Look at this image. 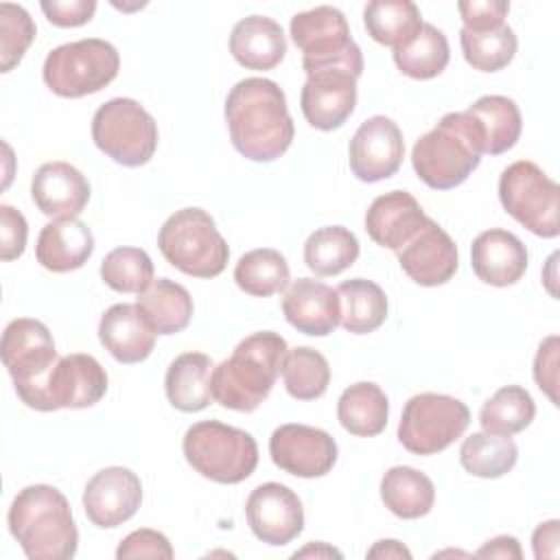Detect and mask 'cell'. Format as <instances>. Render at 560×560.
<instances>
[{"label":"cell","instance_id":"1","mask_svg":"<svg viewBox=\"0 0 560 560\" xmlns=\"http://www.w3.org/2000/svg\"><path fill=\"white\" fill-rule=\"evenodd\" d=\"M225 122L234 149L252 162H273L293 142L287 96L271 79L238 81L225 98Z\"/></svg>","mask_w":560,"mask_h":560},{"label":"cell","instance_id":"2","mask_svg":"<svg viewBox=\"0 0 560 560\" xmlns=\"http://www.w3.org/2000/svg\"><path fill=\"white\" fill-rule=\"evenodd\" d=\"M7 525L31 560H70L77 553V523L68 499L55 486L22 488L9 508Z\"/></svg>","mask_w":560,"mask_h":560},{"label":"cell","instance_id":"3","mask_svg":"<svg viewBox=\"0 0 560 560\" xmlns=\"http://www.w3.org/2000/svg\"><path fill=\"white\" fill-rule=\"evenodd\" d=\"M287 350L284 337L273 330L245 337L232 357L212 370V398L232 411L258 409L282 372Z\"/></svg>","mask_w":560,"mask_h":560},{"label":"cell","instance_id":"4","mask_svg":"<svg viewBox=\"0 0 560 560\" xmlns=\"http://www.w3.org/2000/svg\"><path fill=\"white\" fill-rule=\"evenodd\" d=\"M483 140L477 120L468 112H451L416 140L411 164L429 188L451 190L479 166Z\"/></svg>","mask_w":560,"mask_h":560},{"label":"cell","instance_id":"5","mask_svg":"<svg viewBox=\"0 0 560 560\" xmlns=\"http://www.w3.org/2000/svg\"><path fill=\"white\" fill-rule=\"evenodd\" d=\"M158 247L166 262L192 278L219 276L230 258L214 219L201 208H182L171 214L160 228Z\"/></svg>","mask_w":560,"mask_h":560},{"label":"cell","instance_id":"6","mask_svg":"<svg viewBox=\"0 0 560 560\" xmlns=\"http://www.w3.org/2000/svg\"><path fill=\"white\" fill-rule=\"evenodd\" d=\"M186 462L206 479L217 483H241L258 466L256 440L219 420H203L184 433Z\"/></svg>","mask_w":560,"mask_h":560},{"label":"cell","instance_id":"7","mask_svg":"<svg viewBox=\"0 0 560 560\" xmlns=\"http://www.w3.org/2000/svg\"><path fill=\"white\" fill-rule=\"evenodd\" d=\"M0 354L20 400L31 409L48 411L46 383L57 361V348L46 324L31 317L9 322L2 332Z\"/></svg>","mask_w":560,"mask_h":560},{"label":"cell","instance_id":"8","mask_svg":"<svg viewBox=\"0 0 560 560\" xmlns=\"http://www.w3.org/2000/svg\"><path fill=\"white\" fill-rule=\"evenodd\" d=\"M120 70L118 50L98 37L52 48L42 68L48 90L63 98H81L107 88Z\"/></svg>","mask_w":560,"mask_h":560},{"label":"cell","instance_id":"9","mask_svg":"<svg viewBox=\"0 0 560 560\" xmlns=\"http://www.w3.org/2000/svg\"><path fill=\"white\" fill-rule=\"evenodd\" d=\"M499 201L532 234L542 238L560 234V188L538 164L518 160L503 168Z\"/></svg>","mask_w":560,"mask_h":560},{"label":"cell","instance_id":"10","mask_svg":"<svg viewBox=\"0 0 560 560\" xmlns=\"http://www.w3.org/2000/svg\"><path fill=\"white\" fill-rule=\"evenodd\" d=\"M92 140L114 162L136 168L158 149V122L133 98H112L92 116Z\"/></svg>","mask_w":560,"mask_h":560},{"label":"cell","instance_id":"11","mask_svg":"<svg viewBox=\"0 0 560 560\" xmlns=\"http://www.w3.org/2000/svg\"><path fill=\"white\" fill-rule=\"evenodd\" d=\"M470 424L468 407L446 394L411 396L398 422V442L413 455H435L448 448Z\"/></svg>","mask_w":560,"mask_h":560},{"label":"cell","instance_id":"12","mask_svg":"<svg viewBox=\"0 0 560 560\" xmlns=\"http://www.w3.org/2000/svg\"><path fill=\"white\" fill-rule=\"evenodd\" d=\"M289 33L302 52L304 72L330 66H348L363 72L361 48L350 37V26L339 9L324 4L295 13Z\"/></svg>","mask_w":560,"mask_h":560},{"label":"cell","instance_id":"13","mask_svg":"<svg viewBox=\"0 0 560 560\" xmlns=\"http://www.w3.org/2000/svg\"><path fill=\"white\" fill-rule=\"evenodd\" d=\"M359 70L348 66H330L306 72L300 94V107L306 122L319 131L339 129L357 105Z\"/></svg>","mask_w":560,"mask_h":560},{"label":"cell","instance_id":"14","mask_svg":"<svg viewBox=\"0 0 560 560\" xmlns=\"http://www.w3.org/2000/svg\"><path fill=\"white\" fill-rule=\"evenodd\" d=\"M269 455L280 470L293 477L315 479L332 470L337 462V442L324 429L289 422L271 433Z\"/></svg>","mask_w":560,"mask_h":560},{"label":"cell","instance_id":"15","mask_svg":"<svg viewBox=\"0 0 560 560\" xmlns=\"http://www.w3.org/2000/svg\"><path fill=\"white\" fill-rule=\"evenodd\" d=\"M402 158V131L387 116H372L363 120L348 147V164L352 175L368 184L396 175Z\"/></svg>","mask_w":560,"mask_h":560},{"label":"cell","instance_id":"16","mask_svg":"<svg viewBox=\"0 0 560 560\" xmlns=\"http://www.w3.org/2000/svg\"><path fill=\"white\" fill-rule=\"evenodd\" d=\"M247 525L254 536L271 547H282L304 529V510L298 494L284 483L256 486L245 503Z\"/></svg>","mask_w":560,"mask_h":560},{"label":"cell","instance_id":"17","mask_svg":"<svg viewBox=\"0 0 560 560\" xmlns=\"http://www.w3.org/2000/svg\"><path fill=\"white\" fill-rule=\"evenodd\" d=\"M142 503L140 477L122 466L98 470L83 490V510L92 525L112 529L129 521Z\"/></svg>","mask_w":560,"mask_h":560},{"label":"cell","instance_id":"18","mask_svg":"<svg viewBox=\"0 0 560 560\" xmlns=\"http://www.w3.org/2000/svg\"><path fill=\"white\" fill-rule=\"evenodd\" d=\"M396 256L400 269L420 287L446 284L457 271V245L433 219H427Z\"/></svg>","mask_w":560,"mask_h":560},{"label":"cell","instance_id":"19","mask_svg":"<svg viewBox=\"0 0 560 560\" xmlns=\"http://www.w3.org/2000/svg\"><path fill=\"white\" fill-rule=\"evenodd\" d=\"M107 392V372L92 354L61 357L48 374V411L85 409L96 405Z\"/></svg>","mask_w":560,"mask_h":560},{"label":"cell","instance_id":"20","mask_svg":"<svg viewBox=\"0 0 560 560\" xmlns=\"http://www.w3.org/2000/svg\"><path fill=\"white\" fill-rule=\"evenodd\" d=\"M282 313L295 330L311 337H326L341 319L339 295L322 280L298 278L282 295Z\"/></svg>","mask_w":560,"mask_h":560},{"label":"cell","instance_id":"21","mask_svg":"<svg viewBox=\"0 0 560 560\" xmlns=\"http://www.w3.org/2000/svg\"><path fill=\"white\" fill-rule=\"evenodd\" d=\"M31 197L37 210L50 219H72L90 201V182L68 162H46L31 179Z\"/></svg>","mask_w":560,"mask_h":560},{"label":"cell","instance_id":"22","mask_svg":"<svg viewBox=\"0 0 560 560\" xmlns=\"http://www.w3.org/2000/svg\"><path fill=\"white\" fill-rule=\"evenodd\" d=\"M470 265L481 282L490 287H510L527 271V249L512 232L492 228L472 241Z\"/></svg>","mask_w":560,"mask_h":560},{"label":"cell","instance_id":"23","mask_svg":"<svg viewBox=\"0 0 560 560\" xmlns=\"http://www.w3.org/2000/svg\"><path fill=\"white\" fill-rule=\"evenodd\" d=\"M427 219L429 217L411 192L392 190L378 195L370 203L365 212V232L376 245L398 252L427 223Z\"/></svg>","mask_w":560,"mask_h":560},{"label":"cell","instance_id":"24","mask_svg":"<svg viewBox=\"0 0 560 560\" xmlns=\"http://www.w3.org/2000/svg\"><path fill=\"white\" fill-rule=\"evenodd\" d=\"M155 330L138 304H114L98 322V339L118 363H140L155 346Z\"/></svg>","mask_w":560,"mask_h":560},{"label":"cell","instance_id":"25","mask_svg":"<svg viewBox=\"0 0 560 560\" xmlns=\"http://www.w3.org/2000/svg\"><path fill=\"white\" fill-rule=\"evenodd\" d=\"M94 252L92 230L77 217L55 219L46 223L37 236L35 258L55 273H66L83 267Z\"/></svg>","mask_w":560,"mask_h":560},{"label":"cell","instance_id":"26","mask_svg":"<svg viewBox=\"0 0 560 560\" xmlns=\"http://www.w3.org/2000/svg\"><path fill=\"white\" fill-rule=\"evenodd\" d=\"M230 52L247 70H273L287 52L282 26L267 15H249L234 24Z\"/></svg>","mask_w":560,"mask_h":560},{"label":"cell","instance_id":"27","mask_svg":"<svg viewBox=\"0 0 560 560\" xmlns=\"http://www.w3.org/2000/svg\"><path fill=\"white\" fill-rule=\"evenodd\" d=\"M214 363L203 352H184L175 357L164 376L168 402L186 413L201 411L212 400Z\"/></svg>","mask_w":560,"mask_h":560},{"label":"cell","instance_id":"28","mask_svg":"<svg viewBox=\"0 0 560 560\" xmlns=\"http://www.w3.org/2000/svg\"><path fill=\"white\" fill-rule=\"evenodd\" d=\"M136 304L158 335H175L184 330L195 311L188 289L168 278L153 280L142 293H138Z\"/></svg>","mask_w":560,"mask_h":560},{"label":"cell","instance_id":"29","mask_svg":"<svg viewBox=\"0 0 560 560\" xmlns=\"http://www.w3.org/2000/svg\"><path fill=\"white\" fill-rule=\"evenodd\" d=\"M389 400L385 392L370 381H361L343 389L337 402L341 427L357 438H374L387 427Z\"/></svg>","mask_w":560,"mask_h":560},{"label":"cell","instance_id":"30","mask_svg":"<svg viewBox=\"0 0 560 560\" xmlns=\"http://www.w3.org/2000/svg\"><path fill=\"white\" fill-rule=\"evenodd\" d=\"M466 112L479 125L483 153L501 155L518 142L523 120H521V109L512 98L501 94H488L477 98Z\"/></svg>","mask_w":560,"mask_h":560},{"label":"cell","instance_id":"31","mask_svg":"<svg viewBox=\"0 0 560 560\" xmlns=\"http://www.w3.org/2000/svg\"><path fill=\"white\" fill-rule=\"evenodd\" d=\"M381 501L398 518H420L433 508L435 486L411 466H394L381 479Z\"/></svg>","mask_w":560,"mask_h":560},{"label":"cell","instance_id":"32","mask_svg":"<svg viewBox=\"0 0 560 560\" xmlns=\"http://www.w3.org/2000/svg\"><path fill=\"white\" fill-rule=\"evenodd\" d=\"M341 306V328L352 335L374 332L387 317L385 291L365 278L343 280L337 289Z\"/></svg>","mask_w":560,"mask_h":560},{"label":"cell","instance_id":"33","mask_svg":"<svg viewBox=\"0 0 560 560\" xmlns=\"http://www.w3.org/2000/svg\"><path fill=\"white\" fill-rule=\"evenodd\" d=\"M451 59V48L446 35L435 28L433 24L422 22L418 33L402 44L400 48H394V63L396 68L411 79L427 81L438 77Z\"/></svg>","mask_w":560,"mask_h":560},{"label":"cell","instance_id":"34","mask_svg":"<svg viewBox=\"0 0 560 560\" xmlns=\"http://www.w3.org/2000/svg\"><path fill=\"white\" fill-rule=\"evenodd\" d=\"M363 24L374 42L400 48L418 33L422 15L411 0H374L363 9Z\"/></svg>","mask_w":560,"mask_h":560},{"label":"cell","instance_id":"35","mask_svg":"<svg viewBox=\"0 0 560 560\" xmlns=\"http://www.w3.org/2000/svg\"><path fill=\"white\" fill-rule=\"evenodd\" d=\"M359 258V241L343 225L315 230L304 243V262L315 276H337Z\"/></svg>","mask_w":560,"mask_h":560},{"label":"cell","instance_id":"36","mask_svg":"<svg viewBox=\"0 0 560 560\" xmlns=\"http://www.w3.org/2000/svg\"><path fill=\"white\" fill-rule=\"evenodd\" d=\"M518 448L510 435L479 431L459 446V464L466 472L481 479H499L514 468Z\"/></svg>","mask_w":560,"mask_h":560},{"label":"cell","instance_id":"37","mask_svg":"<svg viewBox=\"0 0 560 560\" xmlns=\"http://www.w3.org/2000/svg\"><path fill=\"white\" fill-rule=\"evenodd\" d=\"M291 278L287 258L271 247H260L243 254L234 267V282L241 291L254 298H269L287 289Z\"/></svg>","mask_w":560,"mask_h":560},{"label":"cell","instance_id":"38","mask_svg":"<svg viewBox=\"0 0 560 560\" xmlns=\"http://www.w3.org/2000/svg\"><path fill=\"white\" fill-rule=\"evenodd\" d=\"M536 405L529 392L521 385H505L488 398L479 411L481 429L497 435H514L532 424Z\"/></svg>","mask_w":560,"mask_h":560},{"label":"cell","instance_id":"39","mask_svg":"<svg viewBox=\"0 0 560 560\" xmlns=\"http://www.w3.org/2000/svg\"><path fill=\"white\" fill-rule=\"evenodd\" d=\"M282 381L291 398L315 400L326 394L330 383V365L322 352L308 346L287 350L282 361Z\"/></svg>","mask_w":560,"mask_h":560},{"label":"cell","instance_id":"40","mask_svg":"<svg viewBox=\"0 0 560 560\" xmlns=\"http://www.w3.org/2000/svg\"><path fill=\"white\" fill-rule=\"evenodd\" d=\"M459 46L468 66L481 72H497V70H503L514 59L518 39L508 24L490 31L462 28Z\"/></svg>","mask_w":560,"mask_h":560},{"label":"cell","instance_id":"41","mask_svg":"<svg viewBox=\"0 0 560 560\" xmlns=\"http://www.w3.org/2000/svg\"><path fill=\"white\" fill-rule=\"evenodd\" d=\"M101 278L118 293H142L153 282V262L140 247H116L103 258Z\"/></svg>","mask_w":560,"mask_h":560},{"label":"cell","instance_id":"42","mask_svg":"<svg viewBox=\"0 0 560 560\" xmlns=\"http://www.w3.org/2000/svg\"><path fill=\"white\" fill-rule=\"evenodd\" d=\"M35 22L20 4H0V68L13 70L35 39Z\"/></svg>","mask_w":560,"mask_h":560},{"label":"cell","instance_id":"43","mask_svg":"<svg viewBox=\"0 0 560 560\" xmlns=\"http://www.w3.org/2000/svg\"><path fill=\"white\" fill-rule=\"evenodd\" d=\"M116 558L118 560H131V558H164L171 560L173 558V547L168 542V538L162 532L142 527L131 532L129 536H125L116 549Z\"/></svg>","mask_w":560,"mask_h":560},{"label":"cell","instance_id":"44","mask_svg":"<svg viewBox=\"0 0 560 560\" xmlns=\"http://www.w3.org/2000/svg\"><path fill=\"white\" fill-rule=\"evenodd\" d=\"M464 28L468 31H490L503 26V20L510 11L505 0H462L457 2Z\"/></svg>","mask_w":560,"mask_h":560},{"label":"cell","instance_id":"45","mask_svg":"<svg viewBox=\"0 0 560 560\" xmlns=\"http://www.w3.org/2000/svg\"><path fill=\"white\" fill-rule=\"evenodd\" d=\"M28 225L20 210L9 203L0 206V258L4 262L15 260L26 249Z\"/></svg>","mask_w":560,"mask_h":560},{"label":"cell","instance_id":"46","mask_svg":"<svg viewBox=\"0 0 560 560\" xmlns=\"http://www.w3.org/2000/svg\"><path fill=\"white\" fill-rule=\"evenodd\" d=\"M39 7L46 20L59 28L83 26L96 11L94 0H42Z\"/></svg>","mask_w":560,"mask_h":560},{"label":"cell","instance_id":"47","mask_svg":"<svg viewBox=\"0 0 560 560\" xmlns=\"http://www.w3.org/2000/svg\"><path fill=\"white\" fill-rule=\"evenodd\" d=\"M534 381L549 396L553 405H558L556 385H558V337H547L536 352L534 359Z\"/></svg>","mask_w":560,"mask_h":560},{"label":"cell","instance_id":"48","mask_svg":"<svg viewBox=\"0 0 560 560\" xmlns=\"http://www.w3.org/2000/svg\"><path fill=\"white\" fill-rule=\"evenodd\" d=\"M560 523L553 518V521H547V523H540L536 529H534V536H532V547H534V556L538 560L542 558H556L558 556V542H560Z\"/></svg>","mask_w":560,"mask_h":560},{"label":"cell","instance_id":"49","mask_svg":"<svg viewBox=\"0 0 560 560\" xmlns=\"http://www.w3.org/2000/svg\"><path fill=\"white\" fill-rule=\"evenodd\" d=\"M475 556L477 558H503V560L514 558V560H521L523 551H521V545L514 536H494L483 547H479Z\"/></svg>","mask_w":560,"mask_h":560},{"label":"cell","instance_id":"50","mask_svg":"<svg viewBox=\"0 0 560 560\" xmlns=\"http://www.w3.org/2000/svg\"><path fill=\"white\" fill-rule=\"evenodd\" d=\"M368 558H405V560H409L411 551L398 540H378L368 551Z\"/></svg>","mask_w":560,"mask_h":560},{"label":"cell","instance_id":"51","mask_svg":"<svg viewBox=\"0 0 560 560\" xmlns=\"http://www.w3.org/2000/svg\"><path fill=\"white\" fill-rule=\"evenodd\" d=\"M306 556H315V558H332L335 556V558H341V551H337V549H332V547H328L324 542H317V545H308L302 551L293 553V558H306Z\"/></svg>","mask_w":560,"mask_h":560}]
</instances>
